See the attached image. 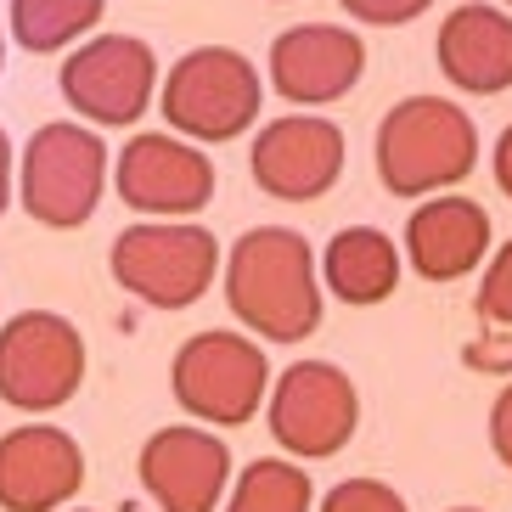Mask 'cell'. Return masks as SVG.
Segmentation results:
<instances>
[{
	"label": "cell",
	"instance_id": "cell-1",
	"mask_svg": "<svg viewBox=\"0 0 512 512\" xmlns=\"http://www.w3.org/2000/svg\"><path fill=\"white\" fill-rule=\"evenodd\" d=\"M226 304L242 327L271 344H304L321 327V271L310 237L254 226L226 254Z\"/></svg>",
	"mask_w": 512,
	"mask_h": 512
},
{
	"label": "cell",
	"instance_id": "cell-2",
	"mask_svg": "<svg viewBox=\"0 0 512 512\" xmlns=\"http://www.w3.org/2000/svg\"><path fill=\"white\" fill-rule=\"evenodd\" d=\"M479 164V130L451 96H406L377 124V181L394 197H434Z\"/></svg>",
	"mask_w": 512,
	"mask_h": 512
},
{
	"label": "cell",
	"instance_id": "cell-3",
	"mask_svg": "<svg viewBox=\"0 0 512 512\" xmlns=\"http://www.w3.org/2000/svg\"><path fill=\"white\" fill-rule=\"evenodd\" d=\"M107 141L91 124H40L23 147V175H17V197L34 226L51 231H79L96 214L107 192Z\"/></svg>",
	"mask_w": 512,
	"mask_h": 512
},
{
	"label": "cell",
	"instance_id": "cell-4",
	"mask_svg": "<svg viewBox=\"0 0 512 512\" xmlns=\"http://www.w3.org/2000/svg\"><path fill=\"white\" fill-rule=\"evenodd\" d=\"M259 68L231 46H192L164 79H158V107L175 136L186 141H237L259 119Z\"/></svg>",
	"mask_w": 512,
	"mask_h": 512
},
{
	"label": "cell",
	"instance_id": "cell-5",
	"mask_svg": "<svg viewBox=\"0 0 512 512\" xmlns=\"http://www.w3.org/2000/svg\"><path fill=\"white\" fill-rule=\"evenodd\" d=\"M107 265L130 299L152 310H186L209 293L220 271V242L209 226H192V220H141L113 237Z\"/></svg>",
	"mask_w": 512,
	"mask_h": 512
},
{
	"label": "cell",
	"instance_id": "cell-6",
	"mask_svg": "<svg viewBox=\"0 0 512 512\" xmlns=\"http://www.w3.org/2000/svg\"><path fill=\"white\" fill-rule=\"evenodd\" d=\"M169 389H175V406L192 411V422L242 428V422H254V411L271 394V366H265V349L254 338L209 327V332H192L175 349Z\"/></svg>",
	"mask_w": 512,
	"mask_h": 512
},
{
	"label": "cell",
	"instance_id": "cell-7",
	"mask_svg": "<svg viewBox=\"0 0 512 512\" xmlns=\"http://www.w3.org/2000/svg\"><path fill=\"white\" fill-rule=\"evenodd\" d=\"M85 383V338L57 310H23L0 327V400L17 411H57Z\"/></svg>",
	"mask_w": 512,
	"mask_h": 512
},
{
	"label": "cell",
	"instance_id": "cell-8",
	"mask_svg": "<svg viewBox=\"0 0 512 512\" xmlns=\"http://www.w3.org/2000/svg\"><path fill=\"white\" fill-rule=\"evenodd\" d=\"M62 96L96 130H130L158 96V57L136 34H91L62 62Z\"/></svg>",
	"mask_w": 512,
	"mask_h": 512
},
{
	"label": "cell",
	"instance_id": "cell-9",
	"mask_svg": "<svg viewBox=\"0 0 512 512\" xmlns=\"http://www.w3.org/2000/svg\"><path fill=\"white\" fill-rule=\"evenodd\" d=\"M265 400L276 445L293 456H338L361 428V389L332 361H293Z\"/></svg>",
	"mask_w": 512,
	"mask_h": 512
},
{
	"label": "cell",
	"instance_id": "cell-10",
	"mask_svg": "<svg viewBox=\"0 0 512 512\" xmlns=\"http://www.w3.org/2000/svg\"><path fill=\"white\" fill-rule=\"evenodd\" d=\"M107 175H113L119 203L136 209L141 220H192L214 197L209 152L186 136H158V130L124 141V152L113 158Z\"/></svg>",
	"mask_w": 512,
	"mask_h": 512
},
{
	"label": "cell",
	"instance_id": "cell-11",
	"mask_svg": "<svg viewBox=\"0 0 512 512\" xmlns=\"http://www.w3.org/2000/svg\"><path fill=\"white\" fill-rule=\"evenodd\" d=\"M344 130L321 113H287L271 119L248 147V169H254L259 192L282 197V203H316L332 192V181L344 175Z\"/></svg>",
	"mask_w": 512,
	"mask_h": 512
},
{
	"label": "cell",
	"instance_id": "cell-12",
	"mask_svg": "<svg viewBox=\"0 0 512 512\" xmlns=\"http://www.w3.org/2000/svg\"><path fill=\"white\" fill-rule=\"evenodd\" d=\"M141 484L158 512H214L231 490V451L192 422H169L141 445Z\"/></svg>",
	"mask_w": 512,
	"mask_h": 512
},
{
	"label": "cell",
	"instance_id": "cell-13",
	"mask_svg": "<svg viewBox=\"0 0 512 512\" xmlns=\"http://www.w3.org/2000/svg\"><path fill=\"white\" fill-rule=\"evenodd\" d=\"M85 484V451L57 422H23L0 439V507L62 512Z\"/></svg>",
	"mask_w": 512,
	"mask_h": 512
},
{
	"label": "cell",
	"instance_id": "cell-14",
	"mask_svg": "<svg viewBox=\"0 0 512 512\" xmlns=\"http://www.w3.org/2000/svg\"><path fill=\"white\" fill-rule=\"evenodd\" d=\"M366 74L361 34L338 23H293L271 40V85L299 107L344 102Z\"/></svg>",
	"mask_w": 512,
	"mask_h": 512
},
{
	"label": "cell",
	"instance_id": "cell-15",
	"mask_svg": "<svg viewBox=\"0 0 512 512\" xmlns=\"http://www.w3.org/2000/svg\"><path fill=\"white\" fill-rule=\"evenodd\" d=\"M484 254H490V214L462 192L422 197L406 220V259L422 282H456L479 271Z\"/></svg>",
	"mask_w": 512,
	"mask_h": 512
},
{
	"label": "cell",
	"instance_id": "cell-16",
	"mask_svg": "<svg viewBox=\"0 0 512 512\" xmlns=\"http://www.w3.org/2000/svg\"><path fill=\"white\" fill-rule=\"evenodd\" d=\"M439 74L467 96H496L512 85V12L490 0H467L439 23Z\"/></svg>",
	"mask_w": 512,
	"mask_h": 512
},
{
	"label": "cell",
	"instance_id": "cell-17",
	"mask_svg": "<svg viewBox=\"0 0 512 512\" xmlns=\"http://www.w3.org/2000/svg\"><path fill=\"white\" fill-rule=\"evenodd\" d=\"M321 282L338 304H383L400 287V248L377 226H344L316 259Z\"/></svg>",
	"mask_w": 512,
	"mask_h": 512
},
{
	"label": "cell",
	"instance_id": "cell-18",
	"mask_svg": "<svg viewBox=\"0 0 512 512\" xmlns=\"http://www.w3.org/2000/svg\"><path fill=\"white\" fill-rule=\"evenodd\" d=\"M107 0H12V40L34 57L74 46L102 23Z\"/></svg>",
	"mask_w": 512,
	"mask_h": 512
},
{
	"label": "cell",
	"instance_id": "cell-19",
	"mask_svg": "<svg viewBox=\"0 0 512 512\" xmlns=\"http://www.w3.org/2000/svg\"><path fill=\"white\" fill-rule=\"evenodd\" d=\"M316 484L299 462L259 456L237 473V490H226V512H310Z\"/></svg>",
	"mask_w": 512,
	"mask_h": 512
},
{
	"label": "cell",
	"instance_id": "cell-20",
	"mask_svg": "<svg viewBox=\"0 0 512 512\" xmlns=\"http://www.w3.org/2000/svg\"><path fill=\"white\" fill-rule=\"evenodd\" d=\"M473 310L484 316L490 332H512V237L501 242L496 254H490V265H484V282H479Z\"/></svg>",
	"mask_w": 512,
	"mask_h": 512
},
{
	"label": "cell",
	"instance_id": "cell-21",
	"mask_svg": "<svg viewBox=\"0 0 512 512\" xmlns=\"http://www.w3.org/2000/svg\"><path fill=\"white\" fill-rule=\"evenodd\" d=\"M321 512H406V501H400V490L383 484V479H344V484L327 490Z\"/></svg>",
	"mask_w": 512,
	"mask_h": 512
},
{
	"label": "cell",
	"instance_id": "cell-22",
	"mask_svg": "<svg viewBox=\"0 0 512 512\" xmlns=\"http://www.w3.org/2000/svg\"><path fill=\"white\" fill-rule=\"evenodd\" d=\"M355 23H372V29H400L411 17H422L434 0H338Z\"/></svg>",
	"mask_w": 512,
	"mask_h": 512
},
{
	"label": "cell",
	"instance_id": "cell-23",
	"mask_svg": "<svg viewBox=\"0 0 512 512\" xmlns=\"http://www.w3.org/2000/svg\"><path fill=\"white\" fill-rule=\"evenodd\" d=\"M490 451L512 473V383L496 394V406H490Z\"/></svg>",
	"mask_w": 512,
	"mask_h": 512
},
{
	"label": "cell",
	"instance_id": "cell-24",
	"mask_svg": "<svg viewBox=\"0 0 512 512\" xmlns=\"http://www.w3.org/2000/svg\"><path fill=\"white\" fill-rule=\"evenodd\" d=\"M467 361L479 366V372H507V366H512V338H507V344H496V338L467 344Z\"/></svg>",
	"mask_w": 512,
	"mask_h": 512
},
{
	"label": "cell",
	"instance_id": "cell-25",
	"mask_svg": "<svg viewBox=\"0 0 512 512\" xmlns=\"http://www.w3.org/2000/svg\"><path fill=\"white\" fill-rule=\"evenodd\" d=\"M490 169H496V186L512 197V124L501 130V141H496V158H490Z\"/></svg>",
	"mask_w": 512,
	"mask_h": 512
},
{
	"label": "cell",
	"instance_id": "cell-26",
	"mask_svg": "<svg viewBox=\"0 0 512 512\" xmlns=\"http://www.w3.org/2000/svg\"><path fill=\"white\" fill-rule=\"evenodd\" d=\"M6 203H12V141L0 130V214H6Z\"/></svg>",
	"mask_w": 512,
	"mask_h": 512
},
{
	"label": "cell",
	"instance_id": "cell-27",
	"mask_svg": "<svg viewBox=\"0 0 512 512\" xmlns=\"http://www.w3.org/2000/svg\"><path fill=\"white\" fill-rule=\"evenodd\" d=\"M0 62H6V23H0Z\"/></svg>",
	"mask_w": 512,
	"mask_h": 512
},
{
	"label": "cell",
	"instance_id": "cell-28",
	"mask_svg": "<svg viewBox=\"0 0 512 512\" xmlns=\"http://www.w3.org/2000/svg\"><path fill=\"white\" fill-rule=\"evenodd\" d=\"M451 512H479V507H451Z\"/></svg>",
	"mask_w": 512,
	"mask_h": 512
},
{
	"label": "cell",
	"instance_id": "cell-29",
	"mask_svg": "<svg viewBox=\"0 0 512 512\" xmlns=\"http://www.w3.org/2000/svg\"><path fill=\"white\" fill-rule=\"evenodd\" d=\"M74 512H91V507H74Z\"/></svg>",
	"mask_w": 512,
	"mask_h": 512
},
{
	"label": "cell",
	"instance_id": "cell-30",
	"mask_svg": "<svg viewBox=\"0 0 512 512\" xmlns=\"http://www.w3.org/2000/svg\"><path fill=\"white\" fill-rule=\"evenodd\" d=\"M507 6H512V0H507Z\"/></svg>",
	"mask_w": 512,
	"mask_h": 512
}]
</instances>
